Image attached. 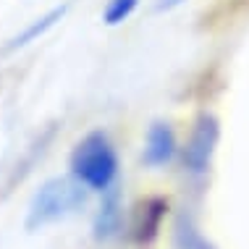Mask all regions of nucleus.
I'll return each mask as SVG.
<instances>
[{"mask_svg": "<svg viewBox=\"0 0 249 249\" xmlns=\"http://www.w3.org/2000/svg\"><path fill=\"white\" fill-rule=\"evenodd\" d=\"M87 186L76 178H50L35 192L26 210V231H37L55 220H63L87 205Z\"/></svg>", "mask_w": 249, "mask_h": 249, "instance_id": "obj_2", "label": "nucleus"}, {"mask_svg": "<svg viewBox=\"0 0 249 249\" xmlns=\"http://www.w3.org/2000/svg\"><path fill=\"white\" fill-rule=\"evenodd\" d=\"M139 0H107L105 11H103V21L107 26H118L124 21H129L134 16V11H137Z\"/></svg>", "mask_w": 249, "mask_h": 249, "instance_id": "obj_9", "label": "nucleus"}, {"mask_svg": "<svg viewBox=\"0 0 249 249\" xmlns=\"http://www.w3.org/2000/svg\"><path fill=\"white\" fill-rule=\"evenodd\" d=\"M66 13H69V5H55V8H50L48 13H45V16H39L37 21H32L24 32H18V35L13 37L3 50H5V53H13V50H18V48H26L29 42H37V39L42 37V35H48L53 26H55L60 18L66 16Z\"/></svg>", "mask_w": 249, "mask_h": 249, "instance_id": "obj_7", "label": "nucleus"}, {"mask_svg": "<svg viewBox=\"0 0 249 249\" xmlns=\"http://www.w3.org/2000/svg\"><path fill=\"white\" fill-rule=\"evenodd\" d=\"M168 215V199L165 197H144L134 205L131 220H129V239L139 247L152 244L160 236V228Z\"/></svg>", "mask_w": 249, "mask_h": 249, "instance_id": "obj_4", "label": "nucleus"}, {"mask_svg": "<svg viewBox=\"0 0 249 249\" xmlns=\"http://www.w3.org/2000/svg\"><path fill=\"white\" fill-rule=\"evenodd\" d=\"M71 176L89 192L105 194L116 186L118 178V152L105 131H89L76 142L69 160Z\"/></svg>", "mask_w": 249, "mask_h": 249, "instance_id": "obj_1", "label": "nucleus"}, {"mask_svg": "<svg viewBox=\"0 0 249 249\" xmlns=\"http://www.w3.org/2000/svg\"><path fill=\"white\" fill-rule=\"evenodd\" d=\"M121 223H124V207H121V197H118L116 186H113V189H107L103 194V202H100V207H97L95 226H92L95 239L97 241H110L113 236H118Z\"/></svg>", "mask_w": 249, "mask_h": 249, "instance_id": "obj_6", "label": "nucleus"}, {"mask_svg": "<svg viewBox=\"0 0 249 249\" xmlns=\"http://www.w3.org/2000/svg\"><path fill=\"white\" fill-rule=\"evenodd\" d=\"M178 152V142H176V131L171 124L165 121H155L147 129V139H144V152H142V163L150 168H160L168 165Z\"/></svg>", "mask_w": 249, "mask_h": 249, "instance_id": "obj_5", "label": "nucleus"}, {"mask_svg": "<svg viewBox=\"0 0 249 249\" xmlns=\"http://www.w3.org/2000/svg\"><path fill=\"white\" fill-rule=\"evenodd\" d=\"M173 247L176 249H215L210 241L202 236V231L197 228L192 215L181 213L173 226Z\"/></svg>", "mask_w": 249, "mask_h": 249, "instance_id": "obj_8", "label": "nucleus"}, {"mask_svg": "<svg viewBox=\"0 0 249 249\" xmlns=\"http://www.w3.org/2000/svg\"><path fill=\"white\" fill-rule=\"evenodd\" d=\"M181 3H184V0H155V11H158V13H165V11L178 8Z\"/></svg>", "mask_w": 249, "mask_h": 249, "instance_id": "obj_10", "label": "nucleus"}, {"mask_svg": "<svg viewBox=\"0 0 249 249\" xmlns=\"http://www.w3.org/2000/svg\"><path fill=\"white\" fill-rule=\"evenodd\" d=\"M218 139H220V124L213 113L202 110L192 124V131H189V139H186V147H184V168L189 176H205L210 171V163H213V155H215V147H218Z\"/></svg>", "mask_w": 249, "mask_h": 249, "instance_id": "obj_3", "label": "nucleus"}]
</instances>
